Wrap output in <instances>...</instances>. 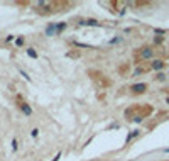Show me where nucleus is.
<instances>
[{"mask_svg":"<svg viewBox=\"0 0 169 161\" xmlns=\"http://www.w3.org/2000/svg\"><path fill=\"white\" fill-rule=\"evenodd\" d=\"M66 29V22H61V24H56V31L57 32H61V31H64Z\"/></svg>","mask_w":169,"mask_h":161,"instance_id":"6e6552de","label":"nucleus"},{"mask_svg":"<svg viewBox=\"0 0 169 161\" xmlns=\"http://www.w3.org/2000/svg\"><path fill=\"white\" fill-rule=\"evenodd\" d=\"M139 134H140V131H139V129H135V131H132L130 134H129V136H127V144H129V141H132V139H134V137H137V136H139Z\"/></svg>","mask_w":169,"mask_h":161,"instance_id":"0eeeda50","label":"nucleus"},{"mask_svg":"<svg viewBox=\"0 0 169 161\" xmlns=\"http://www.w3.org/2000/svg\"><path fill=\"white\" fill-rule=\"evenodd\" d=\"M27 54H29L31 58H37V53L34 51V48H29V49H27Z\"/></svg>","mask_w":169,"mask_h":161,"instance_id":"1a4fd4ad","label":"nucleus"},{"mask_svg":"<svg viewBox=\"0 0 169 161\" xmlns=\"http://www.w3.org/2000/svg\"><path fill=\"white\" fill-rule=\"evenodd\" d=\"M79 24L81 26H98V20H95V19H83V20H79Z\"/></svg>","mask_w":169,"mask_h":161,"instance_id":"20e7f679","label":"nucleus"},{"mask_svg":"<svg viewBox=\"0 0 169 161\" xmlns=\"http://www.w3.org/2000/svg\"><path fill=\"white\" fill-rule=\"evenodd\" d=\"M150 66H152V70H156V71L161 73V70L164 68V61H162V59H154Z\"/></svg>","mask_w":169,"mask_h":161,"instance_id":"f03ea898","label":"nucleus"},{"mask_svg":"<svg viewBox=\"0 0 169 161\" xmlns=\"http://www.w3.org/2000/svg\"><path fill=\"white\" fill-rule=\"evenodd\" d=\"M54 32H56V24H49V26L46 27V34H47V36H53Z\"/></svg>","mask_w":169,"mask_h":161,"instance_id":"39448f33","label":"nucleus"},{"mask_svg":"<svg viewBox=\"0 0 169 161\" xmlns=\"http://www.w3.org/2000/svg\"><path fill=\"white\" fill-rule=\"evenodd\" d=\"M15 44H17V46H22V44H24V37H17V39H15Z\"/></svg>","mask_w":169,"mask_h":161,"instance_id":"9b49d317","label":"nucleus"},{"mask_svg":"<svg viewBox=\"0 0 169 161\" xmlns=\"http://www.w3.org/2000/svg\"><path fill=\"white\" fill-rule=\"evenodd\" d=\"M20 110H22L25 115H31V114H32V108L29 107L27 104H20Z\"/></svg>","mask_w":169,"mask_h":161,"instance_id":"423d86ee","label":"nucleus"},{"mask_svg":"<svg viewBox=\"0 0 169 161\" xmlns=\"http://www.w3.org/2000/svg\"><path fill=\"white\" fill-rule=\"evenodd\" d=\"M130 90L134 93H144V92L147 90V85H146V83H135V85H132Z\"/></svg>","mask_w":169,"mask_h":161,"instance_id":"f257e3e1","label":"nucleus"},{"mask_svg":"<svg viewBox=\"0 0 169 161\" xmlns=\"http://www.w3.org/2000/svg\"><path fill=\"white\" fill-rule=\"evenodd\" d=\"M152 54H154V51H152L150 48H144V49L140 51V58H142V59H150Z\"/></svg>","mask_w":169,"mask_h":161,"instance_id":"7ed1b4c3","label":"nucleus"},{"mask_svg":"<svg viewBox=\"0 0 169 161\" xmlns=\"http://www.w3.org/2000/svg\"><path fill=\"white\" fill-rule=\"evenodd\" d=\"M20 75H22V76H24V78H25L27 82H31V76H29V75H27L25 71H20Z\"/></svg>","mask_w":169,"mask_h":161,"instance_id":"f8f14e48","label":"nucleus"},{"mask_svg":"<svg viewBox=\"0 0 169 161\" xmlns=\"http://www.w3.org/2000/svg\"><path fill=\"white\" fill-rule=\"evenodd\" d=\"M142 119H144V117H140V115H137V117L134 119V122H137V124H140V122H142Z\"/></svg>","mask_w":169,"mask_h":161,"instance_id":"4468645a","label":"nucleus"},{"mask_svg":"<svg viewBox=\"0 0 169 161\" xmlns=\"http://www.w3.org/2000/svg\"><path fill=\"white\" fill-rule=\"evenodd\" d=\"M115 42H120V37H113L112 41H110V44H115Z\"/></svg>","mask_w":169,"mask_h":161,"instance_id":"f3484780","label":"nucleus"},{"mask_svg":"<svg viewBox=\"0 0 169 161\" xmlns=\"http://www.w3.org/2000/svg\"><path fill=\"white\" fill-rule=\"evenodd\" d=\"M59 158H61V153H59V154H57V156H56V158H54V160H53V161H57V160H59Z\"/></svg>","mask_w":169,"mask_h":161,"instance_id":"6ab92c4d","label":"nucleus"},{"mask_svg":"<svg viewBox=\"0 0 169 161\" xmlns=\"http://www.w3.org/2000/svg\"><path fill=\"white\" fill-rule=\"evenodd\" d=\"M154 32H156V34H166L164 29H154Z\"/></svg>","mask_w":169,"mask_h":161,"instance_id":"ddd939ff","label":"nucleus"},{"mask_svg":"<svg viewBox=\"0 0 169 161\" xmlns=\"http://www.w3.org/2000/svg\"><path fill=\"white\" fill-rule=\"evenodd\" d=\"M12 149H14V151H15V149H17V141H15V139H14V141H12Z\"/></svg>","mask_w":169,"mask_h":161,"instance_id":"a211bd4d","label":"nucleus"},{"mask_svg":"<svg viewBox=\"0 0 169 161\" xmlns=\"http://www.w3.org/2000/svg\"><path fill=\"white\" fill-rule=\"evenodd\" d=\"M154 42H156V44H161V42H162V37H161V36L156 37V39H154Z\"/></svg>","mask_w":169,"mask_h":161,"instance_id":"dca6fc26","label":"nucleus"},{"mask_svg":"<svg viewBox=\"0 0 169 161\" xmlns=\"http://www.w3.org/2000/svg\"><path fill=\"white\" fill-rule=\"evenodd\" d=\"M37 134H39V131H37V129H32V131H31V136H32V137H36Z\"/></svg>","mask_w":169,"mask_h":161,"instance_id":"2eb2a0df","label":"nucleus"},{"mask_svg":"<svg viewBox=\"0 0 169 161\" xmlns=\"http://www.w3.org/2000/svg\"><path fill=\"white\" fill-rule=\"evenodd\" d=\"M166 104H169V97H168V98H166Z\"/></svg>","mask_w":169,"mask_h":161,"instance_id":"aec40b11","label":"nucleus"},{"mask_svg":"<svg viewBox=\"0 0 169 161\" xmlns=\"http://www.w3.org/2000/svg\"><path fill=\"white\" fill-rule=\"evenodd\" d=\"M156 78H157L159 82H164V80H166V75H164V73H157V76H156Z\"/></svg>","mask_w":169,"mask_h":161,"instance_id":"9d476101","label":"nucleus"}]
</instances>
